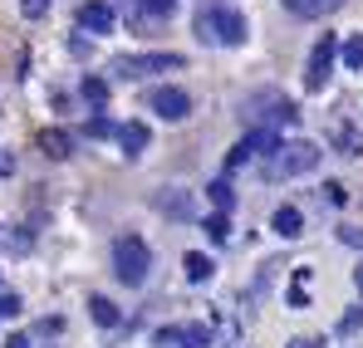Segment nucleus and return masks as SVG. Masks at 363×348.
I'll return each mask as SVG.
<instances>
[{
    "label": "nucleus",
    "instance_id": "nucleus-4",
    "mask_svg": "<svg viewBox=\"0 0 363 348\" xmlns=\"http://www.w3.org/2000/svg\"><path fill=\"white\" fill-rule=\"evenodd\" d=\"M319 142H309V137H295V142H285L275 157H270V167L265 172L270 176H304V172H314L319 167Z\"/></svg>",
    "mask_w": 363,
    "mask_h": 348
},
{
    "label": "nucleus",
    "instance_id": "nucleus-15",
    "mask_svg": "<svg viewBox=\"0 0 363 348\" xmlns=\"http://www.w3.org/2000/svg\"><path fill=\"white\" fill-rule=\"evenodd\" d=\"M133 10L143 15V25H157V20H172L177 0H133Z\"/></svg>",
    "mask_w": 363,
    "mask_h": 348
},
{
    "label": "nucleus",
    "instance_id": "nucleus-20",
    "mask_svg": "<svg viewBox=\"0 0 363 348\" xmlns=\"http://www.w3.org/2000/svg\"><path fill=\"white\" fill-rule=\"evenodd\" d=\"M201 231L211 235V240H231V221H226V211H211V216H206V226H201Z\"/></svg>",
    "mask_w": 363,
    "mask_h": 348
},
{
    "label": "nucleus",
    "instance_id": "nucleus-12",
    "mask_svg": "<svg viewBox=\"0 0 363 348\" xmlns=\"http://www.w3.org/2000/svg\"><path fill=\"white\" fill-rule=\"evenodd\" d=\"M89 314H94V324H99V329H118V324H123L118 304H113L108 294H94V299H89Z\"/></svg>",
    "mask_w": 363,
    "mask_h": 348
},
{
    "label": "nucleus",
    "instance_id": "nucleus-23",
    "mask_svg": "<svg viewBox=\"0 0 363 348\" xmlns=\"http://www.w3.org/2000/svg\"><path fill=\"white\" fill-rule=\"evenodd\" d=\"M211 344V334H206V324H191L186 334H182V348H206Z\"/></svg>",
    "mask_w": 363,
    "mask_h": 348
},
{
    "label": "nucleus",
    "instance_id": "nucleus-33",
    "mask_svg": "<svg viewBox=\"0 0 363 348\" xmlns=\"http://www.w3.org/2000/svg\"><path fill=\"white\" fill-rule=\"evenodd\" d=\"M354 285H359V290H363V265H359V270H354Z\"/></svg>",
    "mask_w": 363,
    "mask_h": 348
},
{
    "label": "nucleus",
    "instance_id": "nucleus-7",
    "mask_svg": "<svg viewBox=\"0 0 363 348\" xmlns=\"http://www.w3.org/2000/svg\"><path fill=\"white\" fill-rule=\"evenodd\" d=\"M147 108H152L157 118H167V123H182V118L191 113V99H186L182 89H172V84H162V89L147 94Z\"/></svg>",
    "mask_w": 363,
    "mask_h": 348
},
{
    "label": "nucleus",
    "instance_id": "nucleus-13",
    "mask_svg": "<svg viewBox=\"0 0 363 348\" xmlns=\"http://www.w3.org/2000/svg\"><path fill=\"white\" fill-rule=\"evenodd\" d=\"M344 0H285V10L290 15H300V20H319V15H334Z\"/></svg>",
    "mask_w": 363,
    "mask_h": 348
},
{
    "label": "nucleus",
    "instance_id": "nucleus-21",
    "mask_svg": "<svg viewBox=\"0 0 363 348\" xmlns=\"http://www.w3.org/2000/svg\"><path fill=\"white\" fill-rule=\"evenodd\" d=\"M344 69H359L363 74V35H354V40H344Z\"/></svg>",
    "mask_w": 363,
    "mask_h": 348
},
{
    "label": "nucleus",
    "instance_id": "nucleus-11",
    "mask_svg": "<svg viewBox=\"0 0 363 348\" xmlns=\"http://www.w3.org/2000/svg\"><path fill=\"white\" fill-rule=\"evenodd\" d=\"M118 147L128 157H143L147 152V123H118Z\"/></svg>",
    "mask_w": 363,
    "mask_h": 348
},
{
    "label": "nucleus",
    "instance_id": "nucleus-8",
    "mask_svg": "<svg viewBox=\"0 0 363 348\" xmlns=\"http://www.w3.org/2000/svg\"><path fill=\"white\" fill-rule=\"evenodd\" d=\"M79 30H89V35H113V30H118V10H113L108 0H84V5H79Z\"/></svg>",
    "mask_w": 363,
    "mask_h": 348
},
{
    "label": "nucleus",
    "instance_id": "nucleus-27",
    "mask_svg": "<svg viewBox=\"0 0 363 348\" xmlns=\"http://www.w3.org/2000/svg\"><path fill=\"white\" fill-rule=\"evenodd\" d=\"M89 137H118V128H113L108 118H94V123H89Z\"/></svg>",
    "mask_w": 363,
    "mask_h": 348
},
{
    "label": "nucleus",
    "instance_id": "nucleus-26",
    "mask_svg": "<svg viewBox=\"0 0 363 348\" xmlns=\"http://www.w3.org/2000/svg\"><path fill=\"white\" fill-rule=\"evenodd\" d=\"M250 157H255V152H250V147H245V137H241V142H236V147H231V157H226V167H245V162H250Z\"/></svg>",
    "mask_w": 363,
    "mask_h": 348
},
{
    "label": "nucleus",
    "instance_id": "nucleus-28",
    "mask_svg": "<svg viewBox=\"0 0 363 348\" xmlns=\"http://www.w3.org/2000/svg\"><path fill=\"white\" fill-rule=\"evenodd\" d=\"M20 10H25V20H40V15H50V0H20Z\"/></svg>",
    "mask_w": 363,
    "mask_h": 348
},
{
    "label": "nucleus",
    "instance_id": "nucleus-10",
    "mask_svg": "<svg viewBox=\"0 0 363 348\" xmlns=\"http://www.w3.org/2000/svg\"><path fill=\"white\" fill-rule=\"evenodd\" d=\"M270 226H275V235H280V240H300V235H304L300 206H280V211L270 216Z\"/></svg>",
    "mask_w": 363,
    "mask_h": 348
},
{
    "label": "nucleus",
    "instance_id": "nucleus-32",
    "mask_svg": "<svg viewBox=\"0 0 363 348\" xmlns=\"http://www.w3.org/2000/svg\"><path fill=\"white\" fill-rule=\"evenodd\" d=\"M314 344H319V339H295L290 348H314Z\"/></svg>",
    "mask_w": 363,
    "mask_h": 348
},
{
    "label": "nucleus",
    "instance_id": "nucleus-18",
    "mask_svg": "<svg viewBox=\"0 0 363 348\" xmlns=\"http://www.w3.org/2000/svg\"><path fill=\"white\" fill-rule=\"evenodd\" d=\"M206 196H211V206H216V211H231V206H236L231 181H211V186H206Z\"/></svg>",
    "mask_w": 363,
    "mask_h": 348
},
{
    "label": "nucleus",
    "instance_id": "nucleus-29",
    "mask_svg": "<svg viewBox=\"0 0 363 348\" xmlns=\"http://www.w3.org/2000/svg\"><path fill=\"white\" fill-rule=\"evenodd\" d=\"M339 240H344V245H363V231L359 226H339Z\"/></svg>",
    "mask_w": 363,
    "mask_h": 348
},
{
    "label": "nucleus",
    "instance_id": "nucleus-5",
    "mask_svg": "<svg viewBox=\"0 0 363 348\" xmlns=\"http://www.w3.org/2000/svg\"><path fill=\"white\" fill-rule=\"evenodd\" d=\"M339 55H344V50H339V40L324 30V35L314 40V50H309V64H304V89H309V94H319V89L329 84V74H334V59H339Z\"/></svg>",
    "mask_w": 363,
    "mask_h": 348
},
{
    "label": "nucleus",
    "instance_id": "nucleus-30",
    "mask_svg": "<svg viewBox=\"0 0 363 348\" xmlns=\"http://www.w3.org/2000/svg\"><path fill=\"white\" fill-rule=\"evenodd\" d=\"M5 348H35V339H30V334H10V339H5Z\"/></svg>",
    "mask_w": 363,
    "mask_h": 348
},
{
    "label": "nucleus",
    "instance_id": "nucleus-17",
    "mask_svg": "<svg viewBox=\"0 0 363 348\" xmlns=\"http://www.w3.org/2000/svg\"><path fill=\"white\" fill-rule=\"evenodd\" d=\"M79 94H84V103H89V108H104V103H108V84H104V79H84V89H79Z\"/></svg>",
    "mask_w": 363,
    "mask_h": 348
},
{
    "label": "nucleus",
    "instance_id": "nucleus-14",
    "mask_svg": "<svg viewBox=\"0 0 363 348\" xmlns=\"http://www.w3.org/2000/svg\"><path fill=\"white\" fill-rule=\"evenodd\" d=\"M182 270H186V280H191V285H201V280H211V270H216V265H211V255L186 250V255H182Z\"/></svg>",
    "mask_w": 363,
    "mask_h": 348
},
{
    "label": "nucleus",
    "instance_id": "nucleus-31",
    "mask_svg": "<svg viewBox=\"0 0 363 348\" xmlns=\"http://www.w3.org/2000/svg\"><path fill=\"white\" fill-rule=\"evenodd\" d=\"M0 172H15V157H5V152H0Z\"/></svg>",
    "mask_w": 363,
    "mask_h": 348
},
{
    "label": "nucleus",
    "instance_id": "nucleus-19",
    "mask_svg": "<svg viewBox=\"0 0 363 348\" xmlns=\"http://www.w3.org/2000/svg\"><path fill=\"white\" fill-rule=\"evenodd\" d=\"M339 152H344V157H359L363 152V133L359 128H339Z\"/></svg>",
    "mask_w": 363,
    "mask_h": 348
},
{
    "label": "nucleus",
    "instance_id": "nucleus-16",
    "mask_svg": "<svg viewBox=\"0 0 363 348\" xmlns=\"http://www.w3.org/2000/svg\"><path fill=\"white\" fill-rule=\"evenodd\" d=\"M40 152L55 157V162H64V157L74 152V142H69V133H45V137H40Z\"/></svg>",
    "mask_w": 363,
    "mask_h": 348
},
{
    "label": "nucleus",
    "instance_id": "nucleus-22",
    "mask_svg": "<svg viewBox=\"0 0 363 348\" xmlns=\"http://www.w3.org/2000/svg\"><path fill=\"white\" fill-rule=\"evenodd\" d=\"M304 280H309V270H295V285H290V309H309V294H304Z\"/></svg>",
    "mask_w": 363,
    "mask_h": 348
},
{
    "label": "nucleus",
    "instance_id": "nucleus-2",
    "mask_svg": "<svg viewBox=\"0 0 363 348\" xmlns=\"http://www.w3.org/2000/svg\"><path fill=\"white\" fill-rule=\"evenodd\" d=\"M241 113H245L250 128H270V133H280V128H295V123H300V108H295L285 94H250Z\"/></svg>",
    "mask_w": 363,
    "mask_h": 348
},
{
    "label": "nucleus",
    "instance_id": "nucleus-6",
    "mask_svg": "<svg viewBox=\"0 0 363 348\" xmlns=\"http://www.w3.org/2000/svg\"><path fill=\"white\" fill-rule=\"evenodd\" d=\"M182 64H186L182 55H118L113 59V74L118 79H152V74L182 69Z\"/></svg>",
    "mask_w": 363,
    "mask_h": 348
},
{
    "label": "nucleus",
    "instance_id": "nucleus-3",
    "mask_svg": "<svg viewBox=\"0 0 363 348\" xmlns=\"http://www.w3.org/2000/svg\"><path fill=\"white\" fill-rule=\"evenodd\" d=\"M147 265H152V255H147L143 235H118L113 240V275H118L128 290H138L147 280Z\"/></svg>",
    "mask_w": 363,
    "mask_h": 348
},
{
    "label": "nucleus",
    "instance_id": "nucleus-9",
    "mask_svg": "<svg viewBox=\"0 0 363 348\" xmlns=\"http://www.w3.org/2000/svg\"><path fill=\"white\" fill-rule=\"evenodd\" d=\"M157 211L172 216V221H191L196 216V201H191L186 186H167V191H157Z\"/></svg>",
    "mask_w": 363,
    "mask_h": 348
},
{
    "label": "nucleus",
    "instance_id": "nucleus-1",
    "mask_svg": "<svg viewBox=\"0 0 363 348\" xmlns=\"http://www.w3.org/2000/svg\"><path fill=\"white\" fill-rule=\"evenodd\" d=\"M196 35H201V40H216V45H226V50H236V45H245L250 25H245L241 10H231V5H211V10L196 15Z\"/></svg>",
    "mask_w": 363,
    "mask_h": 348
},
{
    "label": "nucleus",
    "instance_id": "nucleus-24",
    "mask_svg": "<svg viewBox=\"0 0 363 348\" xmlns=\"http://www.w3.org/2000/svg\"><path fill=\"white\" fill-rule=\"evenodd\" d=\"M20 309H25V299H20L15 290H10V294H0V319H15Z\"/></svg>",
    "mask_w": 363,
    "mask_h": 348
},
{
    "label": "nucleus",
    "instance_id": "nucleus-25",
    "mask_svg": "<svg viewBox=\"0 0 363 348\" xmlns=\"http://www.w3.org/2000/svg\"><path fill=\"white\" fill-rule=\"evenodd\" d=\"M359 329H363V304H359V309H349V314L339 319V334H359Z\"/></svg>",
    "mask_w": 363,
    "mask_h": 348
}]
</instances>
